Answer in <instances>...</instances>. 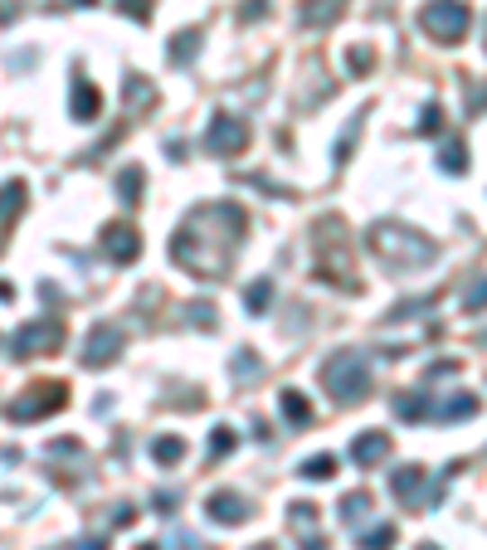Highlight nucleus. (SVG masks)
Wrapping results in <instances>:
<instances>
[{
	"instance_id": "1",
	"label": "nucleus",
	"mask_w": 487,
	"mask_h": 550,
	"mask_svg": "<svg viewBox=\"0 0 487 550\" xmlns=\"http://www.w3.org/2000/svg\"><path fill=\"white\" fill-rule=\"evenodd\" d=\"M248 214L234 205V200H215V205H195L181 220V230L171 234V258L181 263L190 278L215 283L230 273L234 254L244 244Z\"/></svg>"
},
{
	"instance_id": "2",
	"label": "nucleus",
	"mask_w": 487,
	"mask_h": 550,
	"mask_svg": "<svg viewBox=\"0 0 487 550\" xmlns=\"http://www.w3.org/2000/svg\"><path fill=\"white\" fill-rule=\"evenodd\" d=\"M365 244H371V254L380 263H390V268H419V263H429L438 248L434 239L405 230V224H375V230H365Z\"/></svg>"
},
{
	"instance_id": "3",
	"label": "nucleus",
	"mask_w": 487,
	"mask_h": 550,
	"mask_svg": "<svg viewBox=\"0 0 487 550\" xmlns=\"http://www.w3.org/2000/svg\"><path fill=\"white\" fill-rule=\"evenodd\" d=\"M322 385L337 404H361L371 394V361L361 351H337L322 365Z\"/></svg>"
},
{
	"instance_id": "4",
	"label": "nucleus",
	"mask_w": 487,
	"mask_h": 550,
	"mask_svg": "<svg viewBox=\"0 0 487 550\" xmlns=\"http://www.w3.org/2000/svg\"><path fill=\"white\" fill-rule=\"evenodd\" d=\"M64 404H68L64 380H34L30 390H20L15 400L5 404V414H10V424H34V419H44V414H59Z\"/></svg>"
},
{
	"instance_id": "5",
	"label": "nucleus",
	"mask_w": 487,
	"mask_h": 550,
	"mask_svg": "<svg viewBox=\"0 0 487 550\" xmlns=\"http://www.w3.org/2000/svg\"><path fill=\"white\" fill-rule=\"evenodd\" d=\"M419 25L438 44H458L473 25V10L463 5V0H429V5L419 10Z\"/></svg>"
},
{
	"instance_id": "6",
	"label": "nucleus",
	"mask_w": 487,
	"mask_h": 550,
	"mask_svg": "<svg viewBox=\"0 0 487 550\" xmlns=\"http://www.w3.org/2000/svg\"><path fill=\"white\" fill-rule=\"evenodd\" d=\"M59 346H64V321L59 317H34V321H25V327L10 337V356H54Z\"/></svg>"
},
{
	"instance_id": "7",
	"label": "nucleus",
	"mask_w": 487,
	"mask_h": 550,
	"mask_svg": "<svg viewBox=\"0 0 487 550\" xmlns=\"http://www.w3.org/2000/svg\"><path fill=\"white\" fill-rule=\"evenodd\" d=\"M244 147H248V122L234 117V113H220L215 122H210V131H205V151L230 161V157H239Z\"/></svg>"
},
{
	"instance_id": "8",
	"label": "nucleus",
	"mask_w": 487,
	"mask_h": 550,
	"mask_svg": "<svg viewBox=\"0 0 487 550\" xmlns=\"http://www.w3.org/2000/svg\"><path fill=\"white\" fill-rule=\"evenodd\" d=\"M122 327L117 321H98V327L88 331V341H83V365L88 370H108L117 356H122Z\"/></svg>"
},
{
	"instance_id": "9",
	"label": "nucleus",
	"mask_w": 487,
	"mask_h": 550,
	"mask_svg": "<svg viewBox=\"0 0 487 550\" xmlns=\"http://www.w3.org/2000/svg\"><path fill=\"white\" fill-rule=\"evenodd\" d=\"M98 248H103V258L108 263H137V254H141V234L132 230V224H108V230L98 234Z\"/></svg>"
},
{
	"instance_id": "10",
	"label": "nucleus",
	"mask_w": 487,
	"mask_h": 550,
	"mask_svg": "<svg viewBox=\"0 0 487 550\" xmlns=\"http://www.w3.org/2000/svg\"><path fill=\"white\" fill-rule=\"evenodd\" d=\"M205 517L215 526H244L248 517H254V507H248V497H239V492H210Z\"/></svg>"
},
{
	"instance_id": "11",
	"label": "nucleus",
	"mask_w": 487,
	"mask_h": 550,
	"mask_svg": "<svg viewBox=\"0 0 487 550\" xmlns=\"http://www.w3.org/2000/svg\"><path fill=\"white\" fill-rule=\"evenodd\" d=\"M68 117L74 122H98L103 117V93L83 74H74V83H68Z\"/></svg>"
},
{
	"instance_id": "12",
	"label": "nucleus",
	"mask_w": 487,
	"mask_h": 550,
	"mask_svg": "<svg viewBox=\"0 0 487 550\" xmlns=\"http://www.w3.org/2000/svg\"><path fill=\"white\" fill-rule=\"evenodd\" d=\"M390 492H395L400 501H410V507H429V497H424V468H395V477H390Z\"/></svg>"
},
{
	"instance_id": "13",
	"label": "nucleus",
	"mask_w": 487,
	"mask_h": 550,
	"mask_svg": "<svg viewBox=\"0 0 487 550\" xmlns=\"http://www.w3.org/2000/svg\"><path fill=\"white\" fill-rule=\"evenodd\" d=\"M351 458L361 463V468H375V463L390 458V434H380V428H371V434H361L351 444Z\"/></svg>"
},
{
	"instance_id": "14",
	"label": "nucleus",
	"mask_w": 487,
	"mask_h": 550,
	"mask_svg": "<svg viewBox=\"0 0 487 550\" xmlns=\"http://www.w3.org/2000/svg\"><path fill=\"white\" fill-rule=\"evenodd\" d=\"M341 5H347V0H302V5H298V25L302 30H327L331 20L341 15Z\"/></svg>"
},
{
	"instance_id": "15",
	"label": "nucleus",
	"mask_w": 487,
	"mask_h": 550,
	"mask_svg": "<svg viewBox=\"0 0 487 550\" xmlns=\"http://www.w3.org/2000/svg\"><path fill=\"white\" fill-rule=\"evenodd\" d=\"M25 195H30L25 181H5V185H0V244H5V230L15 224V214L25 210Z\"/></svg>"
},
{
	"instance_id": "16",
	"label": "nucleus",
	"mask_w": 487,
	"mask_h": 550,
	"mask_svg": "<svg viewBox=\"0 0 487 550\" xmlns=\"http://www.w3.org/2000/svg\"><path fill=\"white\" fill-rule=\"evenodd\" d=\"M200 30H181V34H171V44H166V59H171L176 68H190L195 64V54H200Z\"/></svg>"
},
{
	"instance_id": "17",
	"label": "nucleus",
	"mask_w": 487,
	"mask_h": 550,
	"mask_svg": "<svg viewBox=\"0 0 487 550\" xmlns=\"http://www.w3.org/2000/svg\"><path fill=\"white\" fill-rule=\"evenodd\" d=\"M395 414H400V419H410V424L429 419V414H434L429 390H410V394H400V400H395Z\"/></svg>"
},
{
	"instance_id": "18",
	"label": "nucleus",
	"mask_w": 487,
	"mask_h": 550,
	"mask_svg": "<svg viewBox=\"0 0 487 550\" xmlns=\"http://www.w3.org/2000/svg\"><path fill=\"white\" fill-rule=\"evenodd\" d=\"M473 414H478V400H473V394H454V400H438L434 404V419H444V424L473 419Z\"/></svg>"
},
{
	"instance_id": "19",
	"label": "nucleus",
	"mask_w": 487,
	"mask_h": 550,
	"mask_svg": "<svg viewBox=\"0 0 487 550\" xmlns=\"http://www.w3.org/2000/svg\"><path fill=\"white\" fill-rule=\"evenodd\" d=\"M283 419H288L293 428H307V424H312V404H307V394L302 390H283Z\"/></svg>"
},
{
	"instance_id": "20",
	"label": "nucleus",
	"mask_w": 487,
	"mask_h": 550,
	"mask_svg": "<svg viewBox=\"0 0 487 550\" xmlns=\"http://www.w3.org/2000/svg\"><path fill=\"white\" fill-rule=\"evenodd\" d=\"M438 171H448V176L468 171V147H463L458 137H444V147H438Z\"/></svg>"
},
{
	"instance_id": "21",
	"label": "nucleus",
	"mask_w": 487,
	"mask_h": 550,
	"mask_svg": "<svg viewBox=\"0 0 487 550\" xmlns=\"http://www.w3.org/2000/svg\"><path fill=\"white\" fill-rule=\"evenodd\" d=\"M141 185H147L141 166H122V171H117V200H122V205H137V200H141Z\"/></svg>"
},
{
	"instance_id": "22",
	"label": "nucleus",
	"mask_w": 487,
	"mask_h": 550,
	"mask_svg": "<svg viewBox=\"0 0 487 550\" xmlns=\"http://www.w3.org/2000/svg\"><path fill=\"white\" fill-rule=\"evenodd\" d=\"M337 468H341L337 453H312V458L302 463V477L307 482H327V477H337Z\"/></svg>"
},
{
	"instance_id": "23",
	"label": "nucleus",
	"mask_w": 487,
	"mask_h": 550,
	"mask_svg": "<svg viewBox=\"0 0 487 550\" xmlns=\"http://www.w3.org/2000/svg\"><path fill=\"white\" fill-rule=\"evenodd\" d=\"M151 458H157L161 468L181 463V458H185V438H181V434H166V438H157V444H151Z\"/></svg>"
},
{
	"instance_id": "24",
	"label": "nucleus",
	"mask_w": 487,
	"mask_h": 550,
	"mask_svg": "<svg viewBox=\"0 0 487 550\" xmlns=\"http://www.w3.org/2000/svg\"><path fill=\"white\" fill-rule=\"evenodd\" d=\"M268 302H273V283H268V278H258L254 288L244 293V307H248L254 317H264V312H268Z\"/></svg>"
},
{
	"instance_id": "25",
	"label": "nucleus",
	"mask_w": 487,
	"mask_h": 550,
	"mask_svg": "<svg viewBox=\"0 0 487 550\" xmlns=\"http://www.w3.org/2000/svg\"><path fill=\"white\" fill-rule=\"evenodd\" d=\"M205 453H210V463H215V458H230V453H234V428H215V434H210V444H205Z\"/></svg>"
},
{
	"instance_id": "26",
	"label": "nucleus",
	"mask_w": 487,
	"mask_h": 550,
	"mask_svg": "<svg viewBox=\"0 0 487 550\" xmlns=\"http://www.w3.org/2000/svg\"><path fill=\"white\" fill-rule=\"evenodd\" d=\"M371 507H375V501H371V492H351L347 501H341V521H361Z\"/></svg>"
},
{
	"instance_id": "27",
	"label": "nucleus",
	"mask_w": 487,
	"mask_h": 550,
	"mask_svg": "<svg viewBox=\"0 0 487 550\" xmlns=\"http://www.w3.org/2000/svg\"><path fill=\"white\" fill-rule=\"evenodd\" d=\"M127 103H132V107H151V103H157V88H151L147 78H127Z\"/></svg>"
},
{
	"instance_id": "28",
	"label": "nucleus",
	"mask_w": 487,
	"mask_h": 550,
	"mask_svg": "<svg viewBox=\"0 0 487 550\" xmlns=\"http://www.w3.org/2000/svg\"><path fill=\"white\" fill-rule=\"evenodd\" d=\"M234 375H239L244 385H248V380L264 375V361H258V356H248V351H239V356H234Z\"/></svg>"
},
{
	"instance_id": "29",
	"label": "nucleus",
	"mask_w": 487,
	"mask_h": 550,
	"mask_svg": "<svg viewBox=\"0 0 487 550\" xmlns=\"http://www.w3.org/2000/svg\"><path fill=\"white\" fill-rule=\"evenodd\" d=\"M395 545V526H375V531L361 536V550H390Z\"/></svg>"
},
{
	"instance_id": "30",
	"label": "nucleus",
	"mask_w": 487,
	"mask_h": 550,
	"mask_svg": "<svg viewBox=\"0 0 487 550\" xmlns=\"http://www.w3.org/2000/svg\"><path fill=\"white\" fill-rule=\"evenodd\" d=\"M487 307V278H478L468 293H463V312H482Z\"/></svg>"
},
{
	"instance_id": "31",
	"label": "nucleus",
	"mask_w": 487,
	"mask_h": 550,
	"mask_svg": "<svg viewBox=\"0 0 487 550\" xmlns=\"http://www.w3.org/2000/svg\"><path fill=\"white\" fill-rule=\"evenodd\" d=\"M356 131H361V117H351V122H347V131H341V141H337V166H347L351 147H356Z\"/></svg>"
},
{
	"instance_id": "32",
	"label": "nucleus",
	"mask_w": 487,
	"mask_h": 550,
	"mask_svg": "<svg viewBox=\"0 0 487 550\" xmlns=\"http://www.w3.org/2000/svg\"><path fill=\"white\" fill-rule=\"evenodd\" d=\"M117 10H122L127 20H137V25H147V20H151V0H117Z\"/></svg>"
},
{
	"instance_id": "33",
	"label": "nucleus",
	"mask_w": 487,
	"mask_h": 550,
	"mask_svg": "<svg viewBox=\"0 0 487 550\" xmlns=\"http://www.w3.org/2000/svg\"><path fill=\"white\" fill-rule=\"evenodd\" d=\"M347 64H351V74H365V68H375V54L365 50V44H356V50L347 54Z\"/></svg>"
},
{
	"instance_id": "34",
	"label": "nucleus",
	"mask_w": 487,
	"mask_h": 550,
	"mask_svg": "<svg viewBox=\"0 0 487 550\" xmlns=\"http://www.w3.org/2000/svg\"><path fill=\"white\" fill-rule=\"evenodd\" d=\"M438 117H444V113H438V103H424L419 127H414V131H438Z\"/></svg>"
},
{
	"instance_id": "35",
	"label": "nucleus",
	"mask_w": 487,
	"mask_h": 550,
	"mask_svg": "<svg viewBox=\"0 0 487 550\" xmlns=\"http://www.w3.org/2000/svg\"><path fill=\"white\" fill-rule=\"evenodd\" d=\"M268 15V0H248V5L239 10V20H244V25H254V20H264Z\"/></svg>"
},
{
	"instance_id": "36",
	"label": "nucleus",
	"mask_w": 487,
	"mask_h": 550,
	"mask_svg": "<svg viewBox=\"0 0 487 550\" xmlns=\"http://www.w3.org/2000/svg\"><path fill=\"white\" fill-rule=\"evenodd\" d=\"M185 312H190V321H195V327H210V321H215V317H210V302H190Z\"/></svg>"
},
{
	"instance_id": "37",
	"label": "nucleus",
	"mask_w": 487,
	"mask_h": 550,
	"mask_svg": "<svg viewBox=\"0 0 487 550\" xmlns=\"http://www.w3.org/2000/svg\"><path fill=\"white\" fill-rule=\"evenodd\" d=\"M151 501H157V511H171L176 501H181V492H157V497H151Z\"/></svg>"
},
{
	"instance_id": "38",
	"label": "nucleus",
	"mask_w": 487,
	"mask_h": 550,
	"mask_svg": "<svg viewBox=\"0 0 487 550\" xmlns=\"http://www.w3.org/2000/svg\"><path fill=\"white\" fill-rule=\"evenodd\" d=\"M59 550H108L103 541H74V545H59Z\"/></svg>"
},
{
	"instance_id": "39",
	"label": "nucleus",
	"mask_w": 487,
	"mask_h": 550,
	"mask_svg": "<svg viewBox=\"0 0 487 550\" xmlns=\"http://www.w3.org/2000/svg\"><path fill=\"white\" fill-rule=\"evenodd\" d=\"M74 5H98V0H74Z\"/></svg>"
},
{
	"instance_id": "40",
	"label": "nucleus",
	"mask_w": 487,
	"mask_h": 550,
	"mask_svg": "<svg viewBox=\"0 0 487 550\" xmlns=\"http://www.w3.org/2000/svg\"><path fill=\"white\" fill-rule=\"evenodd\" d=\"M419 550H438V545H429V541H424V545H419Z\"/></svg>"
},
{
	"instance_id": "41",
	"label": "nucleus",
	"mask_w": 487,
	"mask_h": 550,
	"mask_svg": "<svg viewBox=\"0 0 487 550\" xmlns=\"http://www.w3.org/2000/svg\"><path fill=\"white\" fill-rule=\"evenodd\" d=\"M254 550H278V545H254Z\"/></svg>"
}]
</instances>
